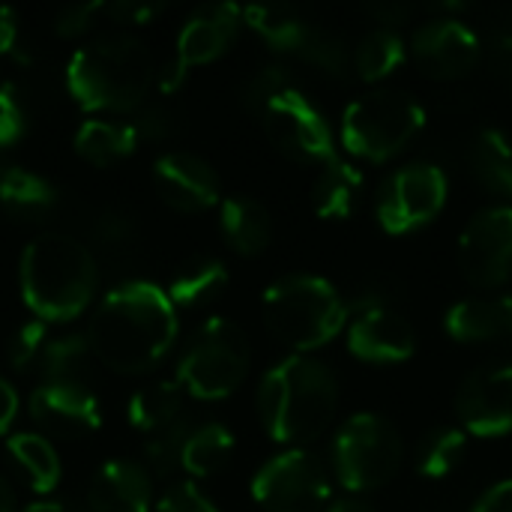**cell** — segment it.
<instances>
[{"label": "cell", "mask_w": 512, "mask_h": 512, "mask_svg": "<svg viewBox=\"0 0 512 512\" xmlns=\"http://www.w3.org/2000/svg\"><path fill=\"white\" fill-rule=\"evenodd\" d=\"M426 114L405 90L381 87L354 99L342 114V144L360 159L384 162L405 150L423 129Z\"/></svg>", "instance_id": "cell-6"}, {"label": "cell", "mask_w": 512, "mask_h": 512, "mask_svg": "<svg viewBox=\"0 0 512 512\" xmlns=\"http://www.w3.org/2000/svg\"><path fill=\"white\" fill-rule=\"evenodd\" d=\"M249 360L246 333L228 318H210L189 339L177 366V384L195 399H225L243 384Z\"/></svg>", "instance_id": "cell-7"}, {"label": "cell", "mask_w": 512, "mask_h": 512, "mask_svg": "<svg viewBox=\"0 0 512 512\" xmlns=\"http://www.w3.org/2000/svg\"><path fill=\"white\" fill-rule=\"evenodd\" d=\"M243 21L276 51H291L330 75H345L348 72V48L345 42L330 33L327 27L309 24L300 12L291 6H276V3H261L243 9Z\"/></svg>", "instance_id": "cell-10"}, {"label": "cell", "mask_w": 512, "mask_h": 512, "mask_svg": "<svg viewBox=\"0 0 512 512\" xmlns=\"http://www.w3.org/2000/svg\"><path fill=\"white\" fill-rule=\"evenodd\" d=\"M0 204L15 216H42L57 204V189L36 171L6 168L0 174Z\"/></svg>", "instance_id": "cell-28"}, {"label": "cell", "mask_w": 512, "mask_h": 512, "mask_svg": "<svg viewBox=\"0 0 512 512\" xmlns=\"http://www.w3.org/2000/svg\"><path fill=\"white\" fill-rule=\"evenodd\" d=\"M192 426L186 420H177L174 426L162 429V432H153L147 435V465L156 471V474H174L177 468H183V447H186V438H189Z\"/></svg>", "instance_id": "cell-34"}, {"label": "cell", "mask_w": 512, "mask_h": 512, "mask_svg": "<svg viewBox=\"0 0 512 512\" xmlns=\"http://www.w3.org/2000/svg\"><path fill=\"white\" fill-rule=\"evenodd\" d=\"M447 333L465 345L512 342V297L462 300L447 312Z\"/></svg>", "instance_id": "cell-21"}, {"label": "cell", "mask_w": 512, "mask_h": 512, "mask_svg": "<svg viewBox=\"0 0 512 512\" xmlns=\"http://www.w3.org/2000/svg\"><path fill=\"white\" fill-rule=\"evenodd\" d=\"M348 348L366 363H402L417 351V333L399 312L381 306L363 312L354 321Z\"/></svg>", "instance_id": "cell-19"}, {"label": "cell", "mask_w": 512, "mask_h": 512, "mask_svg": "<svg viewBox=\"0 0 512 512\" xmlns=\"http://www.w3.org/2000/svg\"><path fill=\"white\" fill-rule=\"evenodd\" d=\"M417 63L432 75V78H462L480 63V39L477 33L462 24L459 18H432L417 27L411 39Z\"/></svg>", "instance_id": "cell-16"}, {"label": "cell", "mask_w": 512, "mask_h": 512, "mask_svg": "<svg viewBox=\"0 0 512 512\" xmlns=\"http://www.w3.org/2000/svg\"><path fill=\"white\" fill-rule=\"evenodd\" d=\"M153 78V54L132 33L96 36L66 66L69 93L87 111H132L144 102Z\"/></svg>", "instance_id": "cell-4"}, {"label": "cell", "mask_w": 512, "mask_h": 512, "mask_svg": "<svg viewBox=\"0 0 512 512\" xmlns=\"http://www.w3.org/2000/svg\"><path fill=\"white\" fill-rule=\"evenodd\" d=\"M30 417L45 438H84L102 426L99 399L84 384L45 381L30 393Z\"/></svg>", "instance_id": "cell-17"}, {"label": "cell", "mask_w": 512, "mask_h": 512, "mask_svg": "<svg viewBox=\"0 0 512 512\" xmlns=\"http://www.w3.org/2000/svg\"><path fill=\"white\" fill-rule=\"evenodd\" d=\"M234 453V438L225 426L207 423L189 432L183 447V471L192 477H213L219 474Z\"/></svg>", "instance_id": "cell-30"}, {"label": "cell", "mask_w": 512, "mask_h": 512, "mask_svg": "<svg viewBox=\"0 0 512 512\" xmlns=\"http://www.w3.org/2000/svg\"><path fill=\"white\" fill-rule=\"evenodd\" d=\"M156 510L159 512H219L213 504H210V498H207L198 486H192V483H177V486H171V489L159 498Z\"/></svg>", "instance_id": "cell-38"}, {"label": "cell", "mask_w": 512, "mask_h": 512, "mask_svg": "<svg viewBox=\"0 0 512 512\" xmlns=\"http://www.w3.org/2000/svg\"><path fill=\"white\" fill-rule=\"evenodd\" d=\"M474 174L486 189L512 201V141L498 129H483L471 147Z\"/></svg>", "instance_id": "cell-27"}, {"label": "cell", "mask_w": 512, "mask_h": 512, "mask_svg": "<svg viewBox=\"0 0 512 512\" xmlns=\"http://www.w3.org/2000/svg\"><path fill=\"white\" fill-rule=\"evenodd\" d=\"M21 297L36 321L63 324L78 318L96 294L90 249L60 231L36 234L21 252Z\"/></svg>", "instance_id": "cell-3"}, {"label": "cell", "mask_w": 512, "mask_h": 512, "mask_svg": "<svg viewBox=\"0 0 512 512\" xmlns=\"http://www.w3.org/2000/svg\"><path fill=\"white\" fill-rule=\"evenodd\" d=\"M24 129H27V114L15 87L0 84V147L15 144L24 135Z\"/></svg>", "instance_id": "cell-37"}, {"label": "cell", "mask_w": 512, "mask_h": 512, "mask_svg": "<svg viewBox=\"0 0 512 512\" xmlns=\"http://www.w3.org/2000/svg\"><path fill=\"white\" fill-rule=\"evenodd\" d=\"M465 447L468 441L462 429H453V426L432 429L417 447V471L429 480H441L450 471H456V465L465 456Z\"/></svg>", "instance_id": "cell-33"}, {"label": "cell", "mask_w": 512, "mask_h": 512, "mask_svg": "<svg viewBox=\"0 0 512 512\" xmlns=\"http://www.w3.org/2000/svg\"><path fill=\"white\" fill-rule=\"evenodd\" d=\"M366 12H369L372 18H378L384 27H393V24L408 21L414 9H411V6H405V3H396V0H384V3H369V6H366Z\"/></svg>", "instance_id": "cell-44"}, {"label": "cell", "mask_w": 512, "mask_h": 512, "mask_svg": "<svg viewBox=\"0 0 512 512\" xmlns=\"http://www.w3.org/2000/svg\"><path fill=\"white\" fill-rule=\"evenodd\" d=\"M447 204V174L432 162L393 171L378 192V222L387 234H408L432 222Z\"/></svg>", "instance_id": "cell-11"}, {"label": "cell", "mask_w": 512, "mask_h": 512, "mask_svg": "<svg viewBox=\"0 0 512 512\" xmlns=\"http://www.w3.org/2000/svg\"><path fill=\"white\" fill-rule=\"evenodd\" d=\"M93 360V348L87 333H63V336H51L39 369L45 375V381H60V384H84V375L90 369Z\"/></svg>", "instance_id": "cell-29"}, {"label": "cell", "mask_w": 512, "mask_h": 512, "mask_svg": "<svg viewBox=\"0 0 512 512\" xmlns=\"http://www.w3.org/2000/svg\"><path fill=\"white\" fill-rule=\"evenodd\" d=\"M405 60V42L393 27H375L354 48V69L366 81L387 78Z\"/></svg>", "instance_id": "cell-32"}, {"label": "cell", "mask_w": 512, "mask_h": 512, "mask_svg": "<svg viewBox=\"0 0 512 512\" xmlns=\"http://www.w3.org/2000/svg\"><path fill=\"white\" fill-rule=\"evenodd\" d=\"M0 512H15V492L3 477H0Z\"/></svg>", "instance_id": "cell-49"}, {"label": "cell", "mask_w": 512, "mask_h": 512, "mask_svg": "<svg viewBox=\"0 0 512 512\" xmlns=\"http://www.w3.org/2000/svg\"><path fill=\"white\" fill-rule=\"evenodd\" d=\"M141 138H168L174 132V117L162 108H147L135 123Z\"/></svg>", "instance_id": "cell-42"}, {"label": "cell", "mask_w": 512, "mask_h": 512, "mask_svg": "<svg viewBox=\"0 0 512 512\" xmlns=\"http://www.w3.org/2000/svg\"><path fill=\"white\" fill-rule=\"evenodd\" d=\"M459 264L471 285L498 288L512 276V207L480 210L459 237Z\"/></svg>", "instance_id": "cell-14"}, {"label": "cell", "mask_w": 512, "mask_h": 512, "mask_svg": "<svg viewBox=\"0 0 512 512\" xmlns=\"http://www.w3.org/2000/svg\"><path fill=\"white\" fill-rule=\"evenodd\" d=\"M360 189L363 174L351 162L336 156L318 171V180L312 186V207L321 219H348L360 201Z\"/></svg>", "instance_id": "cell-23"}, {"label": "cell", "mask_w": 512, "mask_h": 512, "mask_svg": "<svg viewBox=\"0 0 512 512\" xmlns=\"http://www.w3.org/2000/svg\"><path fill=\"white\" fill-rule=\"evenodd\" d=\"M240 21H243V9L234 3H210V6H201L198 12H192L177 36L174 60L159 75L162 93L177 90L192 66L210 63L219 54H225L240 30Z\"/></svg>", "instance_id": "cell-13"}, {"label": "cell", "mask_w": 512, "mask_h": 512, "mask_svg": "<svg viewBox=\"0 0 512 512\" xmlns=\"http://www.w3.org/2000/svg\"><path fill=\"white\" fill-rule=\"evenodd\" d=\"M162 201L180 213H201L219 201V177L207 159L195 153H165L153 168Z\"/></svg>", "instance_id": "cell-18"}, {"label": "cell", "mask_w": 512, "mask_h": 512, "mask_svg": "<svg viewBox=\"0 0 512 512\" xmlns=\"http://www.w3.org/2000/svg\"><path fill=\"white\" fill-rule=\"evenodd\" d=\"M225 285H228L225 264L210 255H195L174 273V279L168 285V297H171L174 309L177 306L195 309V306H207L210 300H216Z\"/></svg>", "instance_id": "cell-25"}, {"label": "cell", "mask_w": 512, "mask_h": 512, "mask_svg": "<svg viewBox=\"0 0 512 512\" xmlns=\"http://www.w3.org/2000/svg\"><path fill=\"white\" fill-rule=\"evenodd\" d=\"M87 504L90 512H150L153 483L147 468L132 459L105 462L90 480Z\"/></svg>", "instance_id": "cell-20"}, {"label": "cell", "mask_w": 512, "mask_h": 512, "mask_svg": "<svg viewBox=\"0 0 512 512\" xmlns=\"http://www.w3.org/2000/svg\"><path fill=\"white\" fill-rule=\"evenodd\" d=\"M327 512H378L372 504H366V501H360V498H345V501H336V504H330V510Z\"/></svg>", "instance_id": "cell-47"}, {"label": "cell", "mask_w": 512, "mask_h": 512, "mask_svg": "<svg viewBox=\"0 0 512 512\" xmlns=\"http://www.w3.org/2000/svg\"><path fill=\"white\" fill-rule=\"evenodd\" d=\"M18 39V21L9 6H0V54L12 51Z\"/></svg>", "instance_id": "cell-46"}, {"label": "cell", "mask_w": 512, "mask_h": 512, "mask_svg": "<svg viewBox=\"0 0 512 512\" xmlns=\"http://www.w3.org/2000/svg\"><path fill=\"white\" fill-rule=\"evenodd\" d=\"M330 495L327 465L306 450L270 459L252 480V498L264 512H327Z\"/></svg>", "instance_id": "cell-9"}, {"label": "cell", "mask_w": 512, "mask_h": 512, "mask_svg": "<svg viewBox=\"0 0 512 512\" xmlns=\"http://www.w3.org/2000/svg\"><path fill=\"white\" fill-rule=\"evenodd\" d=\"M24 512H78L75 507H66L63 501H36Z\"/></svg>", "instance_id": "cell-48"}, {"label": "cell", "mask_w": 512, "mask_h": 512, "mask_svg": "<svg viewBox=\"0 0 512 512\" xmlns=\"http://www.w3.org/2000/svg\"><path fill=\"white\" fill-rule=\"evenodd\" d=\"M48 324L45 321H30V324H24L15 336H12V342H9V363H12V369H18V372H24V369H30L33 363H39L42 360V351H45V345H48Z\"/></svg>", "instance_id": "cell-36"}, {"label": "cell", "mask_w": 512, "mask_h": 512, "mask_svg": "<svg viewBox=\"0 0 512 512\" xmlns=\"http://www.w3.org/2000/svg\"><path fill=\"white\" fill-rule=\"evenodd\" d=\"M402 438L381 414H354L336 435L333 468L345 489L372 492L387 486L402 468Z\"/></svg>", "instance_id": "cell-8"}, {"label": "cell", "mask_w": 512, "mask_h": 512, "mask_svg": "<svg viewBox=\"0 0 512 512\" xmlns=\"http://www.w3.org/2000/svg\"><path fill=\"white\" fill-rule=\"evenodd\" d=\"M462 426L480 438L512 432V366H483L471 372L456 393Z\"/></svg>", "instance_id": "cell-15"}, {"label": "cell", "mask_w": 512, "mask_h": 512, "mask_svg": "<svg viewBox=\"0 0 512 512\" xmlns=\"http://www.w3.org/2000/svg\"><path fill=\"white\" fill-rule=\"evenodd\" d=\"M15 417H18V393L6 378H0V435L15 423Z\"/></svg>", "instance_id": "cell-45"}, {"label": "cell", "mask_w": 512, "mask_h": 512, "mask_svg": "<svg viewBox=\"0 0 512 512\" xmlns=\"http://www.w3.org/2000/svg\"><path fill=\"white\" fill-rule=\"evenodd\" d=\"M183 420V387L177 381H150L129 399V423L144 432H162Z\"/></svg>", "instance_id": "cell-26"}, {"label": "cell", "mask_w": 512, "mask_h": 512, "mask_svg": "<svg viewBox=\"0 0 512 512\" xmlns=\"http://www.w3.org/2000/svg\"><path fill=\"white\" fill-rule=\"evenodd\" d=\"M222 234L240 255H261L273 240V222L261 201L234 195L222 204Z\"/></svg>", "instance_id": "cell-22"}, {"label": "cell", "mask_w": 512, "mask_h": 512, "mask_svg": "<svg viewBox=\"0 0 512 512\" xmlns=\"http://www.w3.org/2000/svg\"><path fill=\"white\" fill-rule=\"evenodd\" d=\"M261 123L267 129V138L276 144V150H282L291 159L318 162V165L336 159L327 117L297 87L267 102L261 111Z\"/></svg>", "instance_id": "cell-12"}, {"label": "cell", "mask_w": 512, "mask_h": 512, "mask_svg": "<svg viewBox=\"0 0 512 512\" xmlns=\"http://www.w3.org/2000/svg\"><path fill=\"white\" fill-rule=\"evenodd\" d=\"M165 9V3L153 0H117V3H102V15L120 21V24H147Z\"/></svg>", "instance_id": "cell-40"}, {"label": "cell", "mask_w": 512, "mask_h": 512, "mask_svg": "<svg viewBox=\"0 0 512 512\" xmlns=\"http://www.w3.org/2000/svg\"><path fill=\"white\" fill-rule=\"evenodd\" d=\"M87 339L93 357L123 375L153 369L177 339V309L153 282H126L102 297Z\"/></svg>", "instance_id": "cell-1"}, {"label": "cell", "mask_w": 512, "mask_h": 512, "mask_svg": "<svg viewBox=\"0 0 512 512\" xmlns=\"http://www.w3.org/2000/svg\"><path fill=\"white\" fill-rule=\"evenodd\" d=\"M291 75L288 69L282 66H264L258 69L249 81H246V90H243V102L252 108V111H264L267 102H273L276 96H282L285 90H291Z\"/></svg>", "instance_id": "cell-35"}, {"label": "cell", "mask_w": 512, "mask_h": 512, "mask_svg": "<svg viewBox=\"0 0 512 512\" xmlns=\"http://www.w3.org/2000/svg\"><path fill=\"white\" fill-rule=\"evenodd\" d=\"M471 512H512V480L492 486Z\"/></svg>", "instance_id": "cell-43"}, {"label": "cell", "mask_w": 512, "mask_h": 512, "mask_svg": "<svg viewBox=\"0 0 512 512\" xmlns=\"http://www.w3.org/2000/svg\"><path fill=\"white\" fill-rule=\"evenodd\" d=\"M339 408L336 375L309 357H288L273 366L258 387V414L279 444H309L321 438Z\"/></svg>", "instance_id": "cell-2"}, {"label": "cell", "mask_w": 512, "mask_h": 512, "mask_svg": "<svg viewBox=\"0 0 512 512\" xmlns=\"http://www.w3.org/2000/svg\"><path fill=\"white\" fill-rule=\"evenodd\" d=\"M348 318V303L318 276H285L264 294V324L276 342L294 351L327 345Z\"/></svg>", "instance_id": "cell-5"}, {"label": "cell", "mask_w": 512, "mask_h": 512, "mask_svg": "<svg viewBox=\"0 0 512 512\" xmlns=\"http://www.w3.org/2000/svg\"><path fill=\"white\" fill-rule=\"evenodd\" d=\"M9 456L15 465L27 474L30 486L36 492H51L60 480V459L45 435L36 432H18L9 438Z\"/></svg>", "instance_id": "cell-31"}, {"label": "cell", "mask_w": 512, "mask_h": 512, "mask_svg": "<svg viewBox=\"0 0 512 512\" xmlns=\"http://www.w3.org/2000/svg\"><path fill=\"white\" fill-rule=\"evenodd\" d=\"M96 234L102 243L108 246H120L132 237V219L123 213V210H105L99 219H96Z\"/></svg>", "instance_id": "cell-41"}, {"label": "cell", "mask_w": 512, "mask_h": 512, "mask_svg": "<svg viewBox=\"0 0 512 512\" xmlns=\"http://www.w3.org/2000/svg\"><path fill=\"white\" fill-rule=\"evenodd\" d=\"M135 144H138L135 123H117V120L90 117L75 132V150L90 165L120 162V159H126L135 150Z\"/></svg>", "instance_id": "cell-24"}, {"label": "cell", "mask_w": 512, "mask_h": 512, "mask_svg": "<svg viewBox=\"0 0 512 512\" xmlns=\"http://www.w3.org/2000/svg\"><path fill=\"white\" fill-rule=\"evenodd\" d=\"M102 15V3H72L63 6L54 18V30L60 36H78L84 30H90V24Z\"/></svg>", "instance_id": "cell-39"}]
</instances>
